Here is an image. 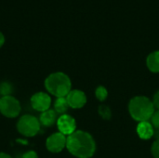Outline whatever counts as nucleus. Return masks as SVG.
<instances>
[{
  "label": "nucleus",
  "mask_w": 159,
  "mask_h": 158,
  "mask_svg": "<svg viewBox=\"0 0 159 158\" xmlns=\"http://www.w3.org/2000/svg\"><path fill=\"white\" fill-rule=\"evenodd\" d=\"M137 133L139 137L143 140H149L151 139L155 134L154 127L151 123L148 121L140 122L137 127Z\"/></svg>",
  "instance_id": "nucleus-10"
},
{
  "label": "nucleus",
  "mask_w": 159,
  "mask_h": 158,
  "mask_svg": "<svg viewBox=\"0 0 159 158\" xmlns=\"http://www.w3.org/2000/svg\"><path fill=\"white\" fill-rule=\"evenodd\" d=\"M0 158H12L9 155L6 153H0Z\"/></svg>",
  "instance_id": "nucleus-22"
},
{
  "label": "nucleus",
  "mask_w": 159,
  "mask_h": 158,
  "mask_svg": "<svg viewBox=\"0 0 159 158\" xmlns=\"http://www.w3.org/2000/svg\"><path fill=\"white\" fill-rule=\"evenodd\" d=\"M4 42H5V36H4V34H2V32H0V47L3 46Z\"/></svg>",
  "instance_id": "nucleus-21"
},
{
  "label": "nucleus",
  "mask_w": 159,
  "mask_h": 158,
  "mask_svg": "<svg viewBox=\"0 0 159 158\" xmlns=\"http://www.w3.org/2000/svg\"><path fill=\"white\" fill-rule=\"evenodd\" d=\"M67 138L61 132L52 134L47 139V149L51 153H60L66 147Z\"/></svg>",
  "instance_id": "nucleus-6"
},
{
  "label": "nucleus",
  "mask_w": 159,
  "mask_h": 158,
  "mask_svg": "<svg viewBox=\"0 0 159 158\" xmlns=\"http://www.w3.org/2000/svg\"><path fill=\"white\" fill-rule=\"evenodd\" d=\"M95 95L97 97V99L101 102H103L106 100L107 96H108V92H107V89L104 88V87H98L96 88V91H95Z\"/></svg>",
  "instance_id": "nucleus-16"
},
{
  "label": "nucleus",
  "mask_w": 159,
  "mask_h": 158,
  "mask_svg": "<svg viewBox=\"0 0 159 158\" xmlns=\"http://www.w3.org/2000/svg\"><path fill=\"white\" fill-rule=\"evenodd\" d=\"M22 158H38V156H37V154L35 152L29 151L22 156Z\"/></svg>",
  "instance_id": "nucleus-19"
},
{
  "label": "nucleus",
  "mask_w": 159,
  "mask_h": 158,
  "mask_svg": "<svg viewBox=\"0 0 159 158\" xmlns=\"http://www.w3.org/2000/svg\"><path fill=\"white\" fill-rule=\"evenodd\" d=\"M152 119V125L154 128H156L157 129L159 130V110L154 113V115L151 117Z\"/></svg>",
  "instance_id": "nucleus-18"
},
{
  "label": "nucleus",
  "mask_w": 159,
  "mask_h": 158,
  "mask_svg": "<svg viewBox=\"0 0 159 158\" xmlns=\"http://www.w3.org/2000/svg\"><path fill=\"white\" fill-rule=\"evenodd\" d=\"M66 100L68 102L69 106L74 109L82 108L87 102L86 94L83 91L78 90V89L71 90L69 94L66 96Z\"/></svg>",
  "instance_id": "nucleus-9"
},
{
  "label": "nucleus",
  "mask_w": 159,
  "mask_h": 158,
  "mask_svg": "<svg viewBox=\"0 0 159 158\" xmlns=\"http://www.w3.org/2000/svg\"><path fill=\"white\" fill-rule=\"evenodd\" d=\"M66 148L75 157L90 158L96 151V144L89 133L83 130H75L67 137Z\"/></svg>",
  "instance_id": "nucleus-1"
},
{
  "label": "nucleus",
  "mask_w": 159,
  "mask_h": 158,
  "mask_svg": "<svg viewBox=\"0 0 159 158\" xmlns=\"http://www.w3.org/2000/svg\"><path fill=\"white\" fill-rule=\"evenodd\" d=\"M12 92V86L8 82H3L0 84V94L5 97V96H10Z\"/></svg>",
  "instance_id": "nucleus-15"
},
{
  "label": "nucleus",
  "mask_w": 159,
  "mask_h": 158,
  "mask_svg": "<svg viewBox=\"0 0 159 158\" xmlns=\"http://www.w3.org/2000/svg\"><path fill=\"white\" fill-rule=\"evenodd\" d=\"M41 124L39 120L31 115H22L18 123H17V129L18 131L26 137H34L35 136L40 130Z\"/></svg>",
  "instance_id": "nucleus-4"
},
{
  "label": "nucleus",
  "mask_w": 159,
  "mask_h": 158,
  "mask_svg": "<svg viewBox=\"0 0 159 158\" xmlns=\"http://www.w3.org/2000/svg\"><path fill=\"white\" fill-rule=\"evenodd\" d=\"M21 107L20 102L12 96H5L0 98V113L7 117H17L20 113Z\"/></svg>",
  "instance_id": "nucleus-5"
},
{
  "label": "nucleus",
  "mask_w": 159,
  "mask_h": 158,
  "mask_svg": "<svg viewBox=\"0 0 159 158\" xmlns=\"http://www.w3.org/2000/svg\"><path fill=\"white\" fill-rule=\"evenodd\" d=\"M151 152H152V155L154 157L159 158V139L153 143L152 148H151Z\"/></svg>",
  "instance_id": "nucleus-17"
},
{
  "label": "nucleus",
  "mask_w": 159,
  "mask_h": 158,
  "mask_svg": "<svg viewBox=\"0 0 159 158\" xmlns=\"http://www.w3.org/2000/svg\"><path fill=\"white\" fill-rule=\"evenodd\" d=\"M46 89L57 98L66 97L72 90V84L69 76L61 72L49 74L45 80Z\"/></svg>",
  "instance_id": "nucleus-3"
},
{
  "label": "nucleus",
  "mask_w": 159,
  "mask_h": 158,
  "mask_svg": "<svg viewBox=\"0 0 159 158\" xmlns=\"http://www.w3.org/2000/svg\"><path fill=\"white\" fill-rule=\"evenodd\" d=\"M146 64L153 73H159V51H154L147 57Z\"/></svg>",
  "instance_id": "nucleus-12"
},
{
  "label": "nucleus",
  "mask_w": 159,
  "mask_h": 158,
  "mask_svg": "<svg viewBox=\"0 0 159 158\" xmlns=\"http://www.w3.org/2000/svg\"><path fill=\"white\" fill-rule=\"evenodd\" d=\"M57 113L55 112V110L52 109H48L45 112H43L40 115V118H39V122L41 124V126L44 127H51L53 126L55 123H57Z\"/></svg>",
  "instance_id": "nucleus-11"
},
{
  "label": "nucleus",
  "mask_w": 159,
  "mask_h": 158,
  "mask_svg": "<svg viewBox=\"0 0 159 158\" xmlns=\"http://www.w3.org/2000/svg\"><path fill=\"white\" fill-rule=\"evenodd\" d=\"M153 103H154L155 108H157V110H159V90L155 94V96H154Z\"/></svg>",
  "instance_id": "nucleus-20"
},
{
  "label": "nucleus",
  "mask_w": 159,
  "mask_h": 158,
  "mask_svg": "<svg viewBox=\"0 0 159 158\" xmlns=\"http://www.w3.org/2000/svg\"><path fill=\"white\" fill-rule=\"evenodd\" d=\"M32 107L38 112H45L49 109L51 105V98L45 92H37L31 98Z\"/></svg>",
  "instance_id": "nucleus-7"
},
{
  "label": "nucleus",
  "mask_w": 159,
  "mask_h": 158,
  "mask_svg": "<svg viewBox=\"0 0 159 158\" xmlns=\"http://www.w3.org/2000/svg\"><path fill=\"white\" fill-rule=\"evenodd\" d=\"M57 127L59 132L62 133L63 135H71L75 131L76 123L73 116L69 115H61L57 120Z\"/></svg>",
  "instance_id": "nucleus-8"
},
{
  "label": "nucleus",
  "mask_w": 159,
  "mask_h": 158,
  "mask_svg": "<svg viewBox=\"0 0 159 158\" xmlns=\"http://www.w3.org/2000/svg\"><path fill=\"white\" fill-rule=\"evenodd\" d=\"M129 110L131 117L138 122L149 120L155 113L153 102L144 96L134 97L129 104Z\"/></svg>",
  "instance_id": "nucleus-2"
},
{
  "label": "nucleus",
  "mask_w": 159,
  "mask_h": 158,
  "mask_svg": "<svg viewBox=\"0 0 159 158\" xmlns=\"http://www.w3.org/2000/svg\"><path fill=\"white\" fill-rule=\"evenodd\" d=\"M98 112L102 118H103L104 120H109L112 116V112L110 108L106 105H101L98 109Z\"/></svg>",
  "instance_id": "nucleus-14"
},
{
  "label": "nucleus",
  "mask_w": 159,
  "mask_h": 158,
  "mask_svg": "<svg viewBox=\"0 0 159 158\" xmlns=\"http://www.w3.org/2000/svg\"><path fill=\"white\" fill-rule=\"evenodd\" d=\"M69 104L68 102L66 100V97H61V98H57V100L54 102V110L57 114L61 115H65V113L67 112L68 108H69Z\"/></svg>",
  "instance_id": "nucleus-13"
}]
</instances>
